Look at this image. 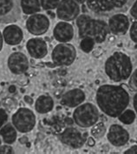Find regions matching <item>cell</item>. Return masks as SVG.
Instances as JSON below:
<instances>
[{"label": "cell", "instance_id": "obj_36", "mask_svg": "<svg viewBox=\"0 0 137 154\" xmlns=\"http://www.w3.org/2000/svg\"><path fill=\"white\" fill-rule=\"evenodd\" d=\"M27 139H28V138H24H24H22L21 139H19V142H20L21 144H24L25 142H27V141H28Z\"/></svg>", "mask_w": 137, "mask_h": 154}, {"label": "cell", "instance_id": "obj_2", "mask_svg": "<svg viewBox=\"0 0 137 154\" xmlns=\"http://www.w3.org/2000/svg\"><path fill=\"white\" fill-rule=\"evenodd\" d=\"M76 26L81 38H90L97 44L103 43L109 32L108 24L101 19H96L88 15H80L76 18Z\"/></svg>", "mask_w": 137, "mask_h": 154}, {"label": "cell", "instance_id": "obj_35", "mask_svg": "<svg viewBox=\"0 0 137 154\" xmlns=\"http://www.w3.org/2000/svg\"><path fill=\"white\" fill-rule=\"evenodd\" d=\"M3 42H4V38H3V34L0 32V51L3 48Z\"/></svg>", "mask_w": 137, "mask_h": 154}, {"label": "cell", "instance_id": "obj_19", "mask_svg": "<svg viewBox=\"0 0 137 154\" xmlns=\"http://www.w3.org/2000/svg\"><path fill=\"white\" fill-rule=\"evenodd\" d=\"M54 107V101L50 96L41 95L35 102V110L40 114L48 113Z\"/></svg>", "mask_w": 137, "mask_h": 154}, {"label": "cell", "instance_id": "obj_17", "mask_svg": "<svg viewBox=\"0 0 137 154\" xmlns=\"http://www.w3.org/2000/svg\"><path fill=\"white\" fill-rule=\"evenodd\" d=\"M85 93L82 90L75 88L65 92L61 98L60 103L63 106L74 108L82 104V102L85 100Z\"/></svg>", "mask_w": 137, "mask_h": 154}, {"label": "cell", "instance_id": "obj_3", "mask_svg": "<svg viewBox=\"0 0 137 154\" xmlns=\"http://www.w3.org/2000/svg\"><path fill=\"white\" fill-rule=\"evenodd\" d=\"M107 76L114 82H121L129 79L133 65L130 57L121 51H117L109 57L104 65Z\"/></svg>", "mask_w": 137, "mask_h": 154}, {"label": "cell", "instance_id": "obj_32", "mask_svg": "<svg viewBox=\"0 0 137 154\" xmlns=\"http://www.w3.org/2000/svg\"><path fill=\"white\" fill-rule=\"evenodd\" d=\"M133 106H134L135 112L137 114V92L135 94V96L133 97Z\"/></svg>", "mask_w": 137, "mask_h": 154}, {"label": "cell", "instance_id": "obj_10", "mask_svg": "<svg viewBox=\"0 0 137 154\" xmlns=\"http://www.w3.org/2000/svg\"><path fill=\"white\" fill-rule=\"evenodd\" d=\"M80 14L79 4L75 0H61L57 8V16L62 21H72Z\"/></svg>", "mask_w": 137, "mask_h": 154}, {"label": "cell", "instance_id": "obj_27", "mask_svg": "<svg viewBox=\"0 0 137 154\" xmlns=\"http://www.w3.org/2000/svg\"><path fill=\"white\" fill-rule=\"evenodd\" d=\"M129 85L134 91H137V69L134 71V72L131 73L129 77Z\"/></svg>", "mask_w": 137, "mask_h": 154}, {"label": "cell", "instance_id": "obj_37", "mask_svg": "<svg viewBox=\"0 0 137 154\" xmlns=\"http://www.w3.org/2000/svg\"><path fill=\"white\" fill-rule=\"evenodd\" d=\"M75 1H76V3H78V4H81V5H82V4H84V3L86 2V0H75Z\"/></svg>", "mask_w": 137, "mask_h": 154}, {"label": "cell", "instance_id": "obj_13", "mask_svg": "<svg viewBox=\"0 0 137 154\" xmlns=\"http://www.w3.org/2000/svg\"><path fill=\"white\" fill-rule=\"evenodd\" d=\"M9 70L10 72L16 75H20L26 72L29 69V60L24 53L16 51L9 56L8 61Z\"/></svg>", "mask_w": 137, "mask_h": 154}, {"label": "cell", "instance_id": "obj_16", "mask_svg": "<svg viewBox=\"0 0 137 154\" xmlns=\"http://www.w3.org/2000/svg\"><path fill=\"white\" fill-rule=\"evenodd\" d=\"M53 36L56 40L61 43H68L71 41L74 37L73 25L65 21L57 23L53 29Z\"/></svg>", "mask_w": 137, "mask_h": 154}, {"label": "cell", "instance_id": "obj_31", "mask_svg": "<svg viewBox=\"0 0 137 154\" xmlns=\"http://www.w3.org/2000/svg\"><path fill=\"white\" fill-rule=\"evenodd\" d=\"M124 153L126 154H129V153H137V146H131L130 148L129 149H127L125 152H124Z\"/></svg>", "mask_w": 137, "mask_h": 154}, {"label": "cell", "instance_id": "obj_25", "mask_svg": "<svg viewBox=\"0 0 137 154\" xmlns=\"http://www.w3.org/2000/svg\"><path fill=\"white\" fill-rule=\"evenodd\" d=\"M60 0H40L41 7L45 11H51L57 8Z\"/></svg>", "mask_w": 137, "mask_h": 154}, {"label": "cell", "instance_id": "obj_28", "mask_svg": "<svg viewBox=\"0 0 137 154\" xmlns=\"http://www.w3.org/2000/svg\"><path fill=\"white\" fill-rule=\"evenodd\" d=\"M8 121V114L5 112V110L0 108V128L4 125Z\"/></svg>", "mask_w": 137, "mask_h": 154}, {"label": "cell", "instance_id": "obj_21", "mask_svg": "<svg viewBox=\"0 0 137 154\" xmlns=\"http://www.w3.org/2000/svg\"><path fill=\"white\" fill-rule=\"evenodd\" d=\"M21 9L24 14L33 15L41 10L40 0H20Z\"/></svg>", "mask_w": 137, "mask_h": 154}, {"label": "cell", "instance_id": "obj_29", "mask_svg": "<svg viewBox=\"0 0 137 154\" xmlns=\"http://www.w3.org/2000/svg\"><path fill=\"white\" fill-rule=\"evenodd\" d=\"M0 153H14V149L8 144L0 146Z\"/></svg>", "mask_w": 137, "mask_h": 154}, {"label": "cell", "instance_id": "obj_20", "mask_svg": "<svg viewBox=\"0 0 137 154\" xmlns=\"http://www.w3.org/2000/svg\"><path fill=\"white\" fill-rule=\"evenodd\" d=\"M0 136L5 144L11 145L16 141L17 137L16 129L12 124L6 123L0 128Z\"/></svg>", "mask_w": 137, "mask_h": 154}, {"label": "cell", "instance_id": "obj_6", "mask_svg": "<svg viewBox=\"0 0 137 154\" xmlns=\"http://www.w3.org/2000/svg\"><path fill=\"white\" fill-rule=\"evenodd\" d=\"M12 125L21 133H27L32 131L36 125V115L31 109L19 108L11 118Z\"/></svg>", "mask_w": 137, "mask_h": 154}, {"label": "cell", "instance_id": "obj_26", "mask_svg": "<svg viewBox=\"0 0 137 154\" xmlns=\"http://www.w3.org/2000/svg\"><path fill=\"white\" fill-rule=\"evenodd\" d=\"M129 36L131 40L137 44V21H135L129 27Z\"/></svg>", "mask_w": 137, "mask_h": 154}, {"label": "cell", "instance_id": "obj_39", "mask_svg": "<svg viewBox=\"0 0 137 154\" xmlns=\"http://www.w3.org/2000/svg\"><path fill=\"white\" fill-rule=\"evenodd\" d=\"M1 143H2V141H1V138H0V146H1Z\"/></svg>", "mask_w": 137, "mask_h": 154}, {"label": "cell", "instance_id": "obj_7", "mask_svg": "<svg viewBox=\"0 0 137 154\" xmlns=\"http://www.w3.org/2000/svg\"><path fill=\"white\" fill-rule=\"evenodd\" d=\"M76 57V51L74 45L69 43H60L57 45L51 53L53 63L59 66L72 65Z\"/></svg>", "mask_w": 137, "mask_h": 154}, {"label": "cell", "instance_id": "obj_38", "mask_svg": "<svg viewBox=\"0 0 137 154\" xmlns=\"http://www.w3.org/2000/svg\"><path fill=\"white\" fill-rule=\"evenodd\" d=\"M15 90H16V88H15L14 86H11V87L10 88V92H14Z\"/></svg>", "mask_w": 137, "mask_h": 154}, {"label": "cell", "instance_id": "obj_11", "mask_svg": "<svg viewBox=\"0 0 137 154\" xmlns=\"http://www.w3.org/2000/svg\"><path fill=\"white\" fill-rule=\"evenodd\" d=\"M26 29L35 35L41 36L48 32L49 28V19L44 14H33L26 20Z\"/></svg>", "mask_w": 137, "mask_h": 154}, {"label": "cell", "instance_id": "obj_24", "mask_svg": "<svg viewBox=\"0 0 137 154\" xmlns=\"http://www.w3.org/2000/svg\"><path fill=\"white\" fill-rule=\"evenodd\" d=\"M95 45H96V42L94 39H92L90 38H82L80 42V48L83 52L89 53L94 49Z\"/></svg>", "mask_w": 137, "mask_h": 154}, {"label": "cell", "instance_id": "obj_33", "mask_svg": "<svg viewBox=\"0 0 137 154\" xmlns=\"http://www.w3.org/2000/svg\"><path fill=\"white\" fill-rule=\"evenodd\" d=\"M24 101H25L27 104H29V105H32L33 104L32 97H31L30 96H25V97H24Z\"/></svg>", "mask_w": 137, "mask_h": 154}, {"label": "cell", "instance_id": "obj_8", "mask_svg": "<svg viewBox=\"0 0 137 154\" xmlns=\"http://www.w3.org/2000/svg\"><path fill=\"white\" fill-rule=\"evenodd\" d=\"M20 0H0V24H11L21 17Z\"/></svg>", "mask_w": 137, "mask_h": 154}, {"label": "cell", "instance_id": "obj_14", "mask_svg": "<svg viewBox=\"0 0 137 154\" xmlns=\"http://www.w3.org/2000/svg\"><path fill=\"white\" fill-rule=\"evenodd\" d=\"M109 29L114 35L122 36L125 35L129 29V17L124 14H115L110 16L109 19Z\"/></svg>", "mask_w": 137, "mask_h": 154}, {"label": "cell", "instance_id": "obj_18", "mask_svg": "<svg viewBox=\"0 0 137 154\" xmlns=\"http://www.w3.org/2000/svg\"><path fill=\"white\" fill-rule=\"evenodd\" d=\"M3 38L9 45H17L24 39V32L19 26L10 24L4 29Z\"/></svg>", "mask_w": 137, "mask_h": 154}, {"label": "cell", "instance_id": "obj_12", "mask_svg": "<svg viewBox=\"0 0 137 154\" xmlns=\"http://www.w3.org/2000/svg\"><path fill=\"white\" fill-rule=\"evenodd\" d=\"M107 138L112 146L115 147H121L127 145V143L129 142V133L121 125L114 124L110 125L109 129Z\"/></svg>", "mask_w": 137, "mask_h": 154}, {"label": "cell", "instance_id": "obj_34", "mask_svg": "<svg viewBox=\"0 0 137 154\" xmlns=\"http://www.w3.org/2000/svg\"><path fill=\"white\" fill-rule=\"evenodd\" d=\"M87 140H88V145H89V146H93L95 145V139L93 138H87Z\"/></svg>", "mask_w": 137, "mask_h": 154}, {"label": "cell", "instance_id": "obj_5", "mask_svg": "<svg viewBox=\"0 0 137 154\" xmlns=\"http://www.w3.org/2000/svg\"><path fill=\"white\" fill-rule=\"evenodd\" d=\"M99 110L91 103L81 104L73 112V120L82 128H88L97 124L99 119Z\"/></svg>", "mask_w": 137, "mask_h": 154}, {"label": "cell", "instance_id": "obj_15", "mask_svg": "<svg viewBox=\"0 0 137 154\" xmlns=\"http://www.w3.org/2000/svg\"><path fill=\"white\" fill-rule=\"evenodd\" d=\"M26 49L30 56L36 59H41L48 53V46L46 42L41 38H33L27 41Z\"/></svg>", "mask_w": 137, "mask_h": 154}, {"label": "cell", "instance_id": "obj_23", "mask_svg": "<svg viewBox=\"0 0 137 154\" xmlns=\"http://www.w3.org/2000/svg\"><path fill=\"white\" fill-rule=\"evenodd\" d=\"M106 133V126L103 123H98V124H95L92 126L91 129V135L93 136L94 138L97 139H100V138H103V136Z\"/></svg>", "mask_w": 137, "mask_h": 154}, {"label": "cell", "instance_id": "obj_4", "mask_svg": "<svg viewBox=\"0 0 137 154\" xmlns=\"http://www.w3.org/2000/svg\"><path fill=\"white\" fill-rule=\"evenodd\" d=\"M135 0H86L89 11L97 17H110L126 12Z\"/></svg>", "mask_w": 137, "mask_h": 154}, {"label": "cell", "instance_id": "obj_22", "mask_svg": "<svg viewBox=\"0 0 137 154\" xmlns=\"http://www.w3.org/2000/svg\"><path fill=\"white\" fill-rule=\"evenodd\" d=\"M118 119L124 125H131L136 120V112L131 109H126L118 116Z\"/></svg>", "mask_w": 137, "mask_h": 154}, {"label": "cell", "instance_id": "obj_9", "mask_svg": "<svg viewBox=\"0 0 137 154\" xmlns=\"http://www.w3.org/2000/svg\"><path fill=\"white\" fill-rule=\"evenodd\" d=\"M87 134L82 133L76 127L66 128L60 135L61 142L72 149H80L87 140Z\"/></svg>", "mask_w": 137, "mask_h": 154}, {"label": "cell", "instance_id": "obj_1", "mask_svg": "<svg viewBox=\"0 0 137 154\" xmlns=\"http://www.w3.org/2000/svg\"><path fill=\"white\" fill-rule=\"evenodd\" d=\"M96 100L100 110L109 117L117 118L127 109L130 97L121 85H103L97 91Z\"/></svg>", "mask_w": 137, "mask_h": 154}, {"label": "cell", "instance_id": "obj_30", "mask_svg": "<svg viewBox=\"0 0 137 154\" xmlns=\"http://www.w3.org/2000/svg\"><path fill=\"white\" fill-rule=\"evenodd\" d=\"M130 14L135 19L137 20V0H135L133 5H131V9H130Z\"/></svg>", "mask_w": 137, "mask_h": 154}]
</instances>
